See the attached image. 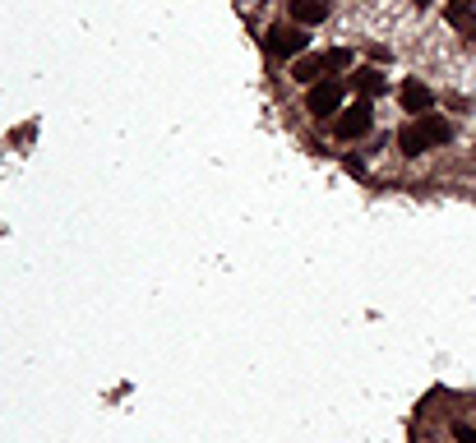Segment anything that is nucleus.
Listing matches in <instances>:
<instances>
[{
	"label": "nucleus",
	"instance_id": "1",
	"mask_svg": "<svg viewBox=\"0 0 476 443\" xmlns=\"http://www.w3.org/2000/svg\"><path fill=\"white\" fill-rule=\"evenodd\" d=\"M448 138H454V125H448L444 116H435V111H426V116H416V121H407V125L398 130V148H403L407 157H421V153L448 144Z\"/></svg>",
	"mask_w": 476,
	"mask_h": 443
},
{
	"label": "nucleus",
	"instance_id": "2",
	"mask_svg": "<svg viewBox=\"0 0 476 443\" xmlns=\"http://www.w3.org/2000/svg\"><path fill=\"white\" fill-rule=\"evenodd\" d=\"M263 46H269V55H282V61H296V55H305L310 38H305V28L301 23H278L263 33Z\"/></svg>",
	"mask_w": 476,
	"mask_h": 443
},
{
	"label": "nucleus",
	"instance_id": "3",
	"mask_svg": "<svg viewBox=\"0 0 476 443\" xmlns=\"http://www.w3.org/2000/svg\"><path fill=\"white\" fill-rule=\"evenodd\" d=\"M305 111H310L314 121H333L338 111H342V79H320V83H310Z\"/></svg>",
	"mask_w": 476,
	"mask_h": 443
},
{
	"label": "nucleus",
	"instance_id": "4",
	"mask_svg": "<svg viewBox=\"0 0 476 443\" xmlns=\"http://www.w3.org/2000/svg\"><path fill=\"white\" fill-rule=\"evenodd\" d=\"M333 130H338V138H365L370 130H375V106H370L365 97L352 102V106H342Z\"/></svg>",
	"mask_w": 476,
	"mask_h": 443
},
{
	"label": "nucleus",
	"instance_id": "5",
	"mask_svg": "<svg viewBox=\"0 0 476 443\" xmlns=\"http://www.w3.org/2000/svg\"><path fill=\"white\" fill-rule=\"evenodd\" d=\"M398 102H403V111H412V116H426V111L435 106V93L421 79H407L403 88H398Z\"/></svg>",
	"mask_w": 476,
	"mask_h": 443
},
{
	"label": "nucleus",
	"instance_id": "6",
	"mask_svg": "<svg viewBox=\"0 0 476 443\" xmlns=\"http://www.w3.org/2000/svg\"><path fill=\"white\" fill-rule=\"evenodd\" d=\"M329 19V0H292V23L301 28H314Z\"/></svg>",
	"mask_w": 476,
	"mask_h": 443
},
{
	"label": "nucleus",
	"instance_id": "7",
	"mask_svg": "<svg viewBox=\"0 0 476 443\" xmlns=\"http://www.w3.org/2000/svg\"><path fill=\"white\" fill-rule=\"evenodd\" d=\"M352 88L370 102V97H375V93H384V74L375 70V65H361V70H352Z\"/></svg>",
	"mask_w": 476,
	"mask_h": 443
},
{
	"label": "nucleus",
	"instance_id": "8",
	"mask_svg": "<svg viewBox=\"0 0 476 443\" xmlns=\"http://www.w3.org/2000/svg\"><path fill=\"white\" fill-rule=\"evenodd\" d=\"M292 79L296 83H320L324 79V55H296V61H292Z\"/></svg>",
	"mask_w": 476,
	"mask_h": 443
},
{
	"label": "nucleus",
	"instance_id": "9",
	"mask_svg": "<svg viewBox=\"0 0 476 443\" xmlns=\"http://www.w3.org/2000/svg\"><path fill=\"white\" fill-rule=\"evenodd\" d=\"M448 23L476 33V14H472V0H448Z\"/></svg>",
	"mask_w": 476,
	"mask_h": 443
},
{
	"label": "nucleus",
	"instance_id": "10",
	"mask_svg": "<svg viewBox=\"0 0 476 443\" xmlns=\"http://www.w3.org/2000/svg\"><path fill=\"white\" fill-rule=\"evenodd\" d=\"M342 70H352V51H347V46H333V51H324V74H329V79H338Z\"/></svg>",
	"mask_w": 476,
	"mask_h": 443
},
{
	"label": "nucleus",
	"instance_id": "11",
	"mask_svg": "<svg viewBox=\"0 0 476 443\" xmlns=\"http://www.w3.org/2000/svg\"><path fill=\"white\" fill-rule=\"evenodd\" d=\"M454 439H458V443H476V430L458 421V425H454Z\"/></svg>",
	"mask_w": 476,
	"mask_h": 443
},
{
	"label": "nucleus",
	"instance_id": "12",
	"mask_svg": "<svg viewBox=\"0 0 476 443\" xmlns=\"http://www.w3.org/2000/svg\"><path fill=\"white\" fill-rule=\"evenodd\" d=\"M416 5H430V0H416Z\"/></svg>",
	"mask_w": 476,
	"mask_h": 443
}]
</instances>
